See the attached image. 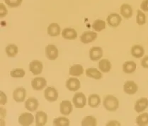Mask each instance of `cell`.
Masks as SVG:
<instances>
[{"label": "cell", "mask_w": 148, "mask_h": 126, "mask_svg": "<svg viewBox=\"0 0 148 126\" xmlns=\"http://www.w3.org/2000/svg\"><path fill=\"white\" fill-rule=\"evenodd\" d=\"M82 126H96L97 125V121L95 117L92 116H86L82 121Z\"/></svg>", "instance_id": "28"}, {"label": "cell", "mask_w": 148, "mask_h": 126, "mask_svg": "<svg viewBox=\"0 0 148 126\" xmlns=\"http://www.w3.org/2000/svg\"><path fill=\"white\" fill-rule=\"evenodd\" d=\"M34 117L31 113H23L20 115L18 118V122L20 125L23 126H29L34 123Z\"/></svg>", "instance_id": "8"}, {"label": "cell", "mask_w": 148, "mask_h": 126, "mask_svg": "<svg viewBox=\"0 0 148 126\" xmlns=\"http://www.w3.org/2000/svg\"><path fill=\"white\" fill-rule=\"evenodd\" d=\"M107 126H110V125H119L120 126L121 125V123L119 122H118L117 121H109V122L108 123L106 124Z\"/></svg>", "instance_id": "40"}, {"label": "cell", "mask_w": 148, "mask_h": 126, "mask_svg": "<svg viewBox=\"0 0 148 126\" xmlns=\"http://www.w3.org/2000/svg\"><path fill=\"white\" fill-rule=\"evenodd\" d=\"M123 90L128 95H133L138 90V86L133 81H127L123 85Z\"/></svg>", "instance_id": "11"}, {"label": "cell", "mask_w": 148, "mask_h": 126, "mask_svg": "<svg viewBox=\"0 0 148 126\" xmlns=\"http://www.w3.org/2000/svg\"><path fill=\"white\" fill-rule=\"evenodd\" d=\"M103 106L108 111H116L119 108V102L116 97L112 95H107L103 99Z\"/></svg>", "instance_id": "1"}, {"label": "cell", "mask_w": 148, "mask_h": 126, "mask_svg": "<svg viewBox=\"0 0 148 126\" xmlns=\"http://www.w3.org/2000/svg\"><path fill=\"white\" fill-rule=\"evenodd\" d=\"M92 28L95 31L100 32L106 28V22L101 19L95 20L92 24Z\"/></svg>", "instance_id": "30"}, {"label": "cell", "mask_w": 148, "mask_h": 126, "mask_svg": "<svg viewBox=\"0 0 148 126\" xmlns=\"http://www.w3.org/2000/svg\"><path fill=\"white\" fill-rule=\"evenodd\" d=\"M42 69H43V64L42 62L38 60H34L32 62H30L29 64V70L34 75H38L42 72Z\"/></svg>", "instance_id": "7"}, {"label": "cell", "mask_w": 148, "mask_h": 126, "mask_svg": "<svg viewBox=\"0 0 148 126\" xmlns=\"http://www.w3.org/2000/svg\"><path fill=\"white\" fill-rule=\"evenodd\" d=\"M136 22L139 26H143L146 23V16L141 10L138 9L137 11Z\"/></svg>", "instance_id": "33"}, {"label": "cell", "mask_w": 148, "mask_h": 126, "mask_svg": "<svg viewBox=\"0 0 148 126\" xmlns=\"http://www.w3.org/2000/svg\"><path fill=\"white\" fill-rule=\"evenodd\" d=\"M86 75L88 77L99 80L102 78V74L100 71L94 67H90L86 70Z\"/></svg>", "instance_id": "20"}, {"label": "cell", "mask_w": 148, "mask_h": 126, "mask_svg": "<svg viewBox=\"0 0 148 126\" xmlns=\"http://www.w3.org/2000/svg\"><path fill=\"white\" fill-rule=\"evenodd\" d=\"M102 56H103V50L100 47H93L89 50V58L92 61L99 60Z\"/></svg>", "instance_id": "13"}, {"label": "cell", "mask_w": 148, "mask_h": 126, "mask_svg": "<svg viewBox=\"0 0 148 126\" xmlns=\"http://www.w3.org/2000/svg\"><path fill=\"white\" fill-rule=\"evenodd\" d=\"M60 111L64 116H69L72 111V105L70 101H62L60 104Z\"/></svg>", "instance_id": "15"}, {"label": "cell", "mask_w": 148, "mask_h": 126, "mask_svg": "<svg viewBox=\"0 0 148 126\" xmlns=\"http://www.w3.org/2000/svg\"><path fill=\"white\" fill-rule=\"evenodd\" d=\"M26 97V89L23 87L16 88L13 92V98L14 101L18 103H21L24 101Z\"/></svg>", "instance_id": "10"}, {"label": "cell", "mask_w": 148, "mask_h": 126, "mask_svg": "<svg viewBox=\"0 0 148 126\" xmlns=\"http://www.w3.org/2000/svg\"><path fill=\"white\" fill-rule=\"evenodd\" d=\"M60 26L56 23H52L48 27V34L50 36L56 37L60 34Z\"/></svg>", "instance_id": "21"}, {"label": "cell", "mask_w": 148, "mask_h": 126, "mask_svg": "<svg viewBox=\"0 0 148 126\" xmlns=\"http://www.w3.org/2000/svg\"><path fill=\"white\" fill-rule=\"evenodd\" d=\"M99 68L103 73L108 72L111 69V63L108 59L101 60L99 63Z\"/></svg>", "instance_id": "24"}, {"label": "cell", "mask_w": 148, "mask_h": 126, "mask_svg": "<svg viewBox=\"0 0 148 126\" xmlns=\"http://www.w3.org/2000/svg\"><path fill=\"white\" fill-rule=\"evenodd\" d=\"M47 84V81L44 77H36L31 81V86L35 91L42 90Z\"/></svg>", "instance_id": "5"}, {"label": "cell", "mask_w": 148, "mask_h": 126, "mask_svg": "<svg viewBox=\"0 0 148 126\" xmlns=\"http://www.w3.org/2000/svg\"><path fill=\"white\" fill-rule=\"evenodd\" d=\"M136 123L139 126H145L148 125V113H143L137 117Z\"/></svg>", "instance_id": "29"}, {"label": "cell", "mask_w": 148, "mask_h": 126, "mask_svg": "<svg viewBox=\"0 0 148 126\" xmlns=\"http://www.w3.org/2000/svg\"><path fill=\"white\" fill-rule=\"evenodd\" d=\"M18 48L15 44H9L6 48V53L9 58H14L18 54Z\"/></svg>", "instance_id": "27"}, {"label": "cell", "mask_w": 148, "mask_h": 126, "mask_svg": "<svg viewBox=\"0 0 148 126\" xmlns=\"http://www.w3.org/2000/svg\"><path fill=\"white\" fill-rule=\"evenodd\" d=\"M45 55L50 60H55L58 57V50L54 45H48L45 47Z\"/></svg>", "instance_id": "9"}, {"label": "cell", "mask_w": 148, "mask_h": 126, "mask_svg": "<svg viewBox=\"0 0 148 126\" xmlns=\"http://www.w3.org/2000/svg\"><path fill=\"white\" fill-rule=\"evenodd\" d=\"M8 11L7 7H6L5 4L4 3H1L0 4V16L1 18H4L7 15Z\"/></svg>", "instance_id": "35"}, {"label": "cell", "mask_w": 148, "mask_h": 126, "mask_svg": "<svg viewBox=\"0 0 148 126\" xmlns=\"http://www.w3.org/2000/svg\"><path fill=\"white\" fill-rule=\"evenodd\" d=\"M38 101L37 100V99H36L35 97H30L28 98L26 101V108L29 111H35L37 110V108H38Z\"/></svg>", "instance_id": "19"}, {"label": "cell", "mask_w": 148, "mask_h": 126, "mask_svg": "<svg viewBox=\"0 0 148 126\" xmlns=\"http://www.w3.org/2000/svg\"><path fill=\"white\" fill-rule=\"evenodd\" d=\"M88 103L92 108H97L101 103V98L98 94H92L88 99Z\"/></svg>", "instance_id": "26"}, {"label": "cell", "mask_w": 148, "mask_h": 126, "mask_svg": "<svg viewBox=\"0 0 148 126\" xmlns=\"http://www.w3.org/2000/svg\"><path fill=\"white\" fill-rule=\"evenodd\" d=\"M120 13L121 15L123 18H126V19H129L133 16V11L130 4H123L120 7Z\"/></svg>", "instance_id": "16"}, {"label": "cell", "mask_w": 148, "mask_h": 126, "mask_svg": "<svg viewBox=\"0 0 148 126\" xmlns=\"http://www.w3.org/2000/svg\"><path fill=\"white\" fill-rule=\"evenodd\" d=\"M62 36L67 40H75L77 37V33L74 28H66L62 31Z\"/></svg>", "instance_id": "18"}, {"label": "cell", "mask_w": 148, "mask_h": 126, "mask_svg": "<svg viewBox=\"0 0 148 126\" xmlns=\"http://www.w3.org/2000/svg\"><path fill=\"white\" fill-rule=\"evenodd\" d=\"M26 75V72L23 69L21 68H16L12 70L10 72V75L12 77L14 78H22Z\"/></svg>", "instance_id": "32"}, {"label": "cell", "mask_w": 148, "mask_h": 126, "mask_svg": "<svg viewBox=\"0 0 148 126\" xmlns=\"http://www.w3.org/2000/svg\"><path fill=\"white\" fill-rule=\"evenodd\" d=\"M132 56H133L135 58H140L144 55L145 50L143 46L140 45H135L131 48L130 50Z\"/></svg>", "instance_id": "22"}, {"label": "cell", "mask_w": 148, "mask_h": 126, "mask_svg": "<svg viewBox=\"0 0 148 126\" xmlns=\"http://www.w3.org/2000/svg\"><path fill=\"white\" fill-rule=\"evenodd\" d=\"M140 9L144 12H148V0H143L142 1Z\"/></svg>", "instance_id": "38"}, {"label": "cell", "mask_w": 148, "mask_h": 126, "mask_svg": "<svg viewBox=\"0 0 148 126\" xmlns=\"http://www.w3.org/2000/svg\"><path fill=\"white\" fill-rule=\"evenodd\" d=\"M142 67L145 69H148V56H145L141 61Z\"/></svg>", "instance_id": "39"}, {"label": "cell", "mask_w": 148, "mask_h": 126, "mask_svg": "<svg viewBox=\"0 0 148 126\" xmlns=\"http://www.w3.org/2000/svg\"><path fill=\"white\" fill-rule=\"evenodd\" d=\"M106 21L109 26L112 28H116L120 25L121 21H122V18L119 14L113 13L108 16Z\"/></svg>", "instance_id": "3"}, {"label": "cell", "mask_w": 148, "mask_h": 126, "mask_svg": "<svg viewBox=\"0 0 148 126\" xmlns=\"http://www.w3.org/2000/svg\"><path fill=\"white\" fill-rule=\"evenodd\" d=\"M136 63L133 61H126L123 64V71L126 74L133 73L136 70Z\"/></svg>", "instance_id": "23"}, {"label": "cell", "mask_w": 148, "mask_h": 126, "mask_svg": "<svg viewBox=\"0 0 148 126\" xmlns=\"http://www.w3.org/2000/svg\"><path fill=\"white\" fill-rule=\"evenodd\" d=\"M44 97L48 101L54 102L58 98V92L54 87L46 88L44 91Z\"/></svg>", "instance_id": "4"}, {"label": "cell", "mask_w": 148, "mask_h": 126, "mask_svg": "<svg viewBox=\"0 0 148 126\" xmlns=\"http://www.w3.org/2000/svg\"><path fill=\"white\" fill-rule=\"evenodd\" d=\"M0 112H1V114H0V116H1V125H4V118L6 117V115H7V111H6V109L4 108H0Z\"/></svg>", "instance_id": "37"}, {"label": "cell", "mask_w": 148, "mask_h": 126, "mask_svg": "<svg viewBox=\"0 0 148 126\" xmlns=\"http://www.w3.org/2000/svg\"><path fill=\"white\" fill-rule=\"evenodd\" d=\"M66 87L70 91H76L81 87V82L77 78L71 77L66 82Z\"/></svg>", "instance_id": "12"}, {"label": "cell", "mask_w": 148, "mask_h": 126, "mask_svg": "<svg viewBox=\"0 0 148 126\" xmlns=\"http://www.w3.org/2000/svg\"><path fill=\"white\" fill-rule=\"evenodd\" d=\"M7 102V97L3 91H0V104L4 105Z\"/></svg>", "instance_id": "36"}, {"label": "cell", "mask_w": 148, "mask_h": 126, "mask_svg": "<svg viewBox=\"0 0 148 126\" xmlns=\"http://www.w3.org/2000/svg\"><path fill=\"white\" fill-rule=\"evenodd\" d=\"M23 0H4L5 4H7L9 7L16 8L19 7L21 4Z\"/></svg>", "instance_id": "34"}, {"label": "cell", "mask_w": 148, "mask_h": 126, "mask_svg": "<svg viewBox=\"0 0 148 126\" xmlns=\"http://www.w3.org/2000/svg\"><path fill=\"white\" fill-rule=\"evenodd\" d=\"M148 107V99L143 97L138 99L135 104L134 109L137 113H142Z\"/></svg>", "instance_id": "14"}, {"label": "cell", "mask_w": 148, "mask_h": 126, "mask_svg": "<svg viewBox=\"0 0 148 126\" xmlns=\"http://www.w3.org/2000/svg\"><path fill=\"white\" fill-rule=\"evenodd\" d=\"M35 119L36 125L43 126L46 124L47 121H48V116H47L46 113H45L44 111H38L36 114Z\"/></svg>", "instance_id": "17"}, {"label": "cell", "mask_w": 148, "mask_h": 126, "mask_svg": "<svg viewBox=\"0 0 148 126\" xmlns=\"http://www.w3.org/2000/svg\"><path fill=\"white\" fill-rule=\"evenodd\" d=\"M97 34L94 31H85L82 34V36H80V40L82 43L87 44L90 43L97 39Z\"/></svg>", "instance_id": "6"}, {"label": "cell", "mask_w": 148, "mask_h": 126, "mask_svg": "<svg viewBox=\"0 0 148 126\" xmlns=\"http://www.w3.org/2000/svg\"><path fill=\"white\" fill-rule=\"evenodd\" d=\"M70 124V120L65 117H58L53 121V125L55 126H69Z\"/></svg>", "instance_id": "31"}, {"label": "cell", "mask_w": 148, "mask_h": 126, "mask_svg": "<svg viewBox=\"0 0 148 126\" xmlns=\"http://www.w3.org/2000/svg\"><path fill=\"white\" fill-rule=\"evenodd\" d=\"M72 102H73L75 107H76V108H84L86 104V98L83 93H76L72 98Z\"/></svg>", "instance_id": "2"}, {"label": "cell", "mask_w": 148, "mask_h": 126, "mask_svg": "<svg viewBox=\"0 0 148 126\" xmlns=\"http://www.w3.org/2000/svg\"><path fill=\"white\" fill-rule=\"evenodd\" d=\"M84 72V68L81 64H75L72 65L70 68L69 70V73L72 76L79 77L82 75Z\"/></svg>", "instance_id": "25"}]
</instances>
